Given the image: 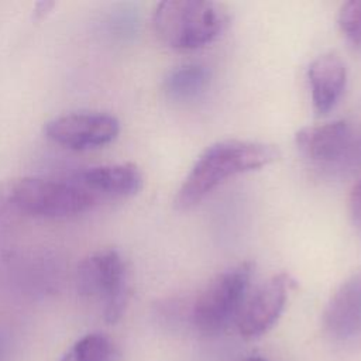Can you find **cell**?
I'll return each instance as SVG.
<instances>
[{"instance_id":"6da1fadb","label":"cell","mask_w":361,"mask_h":361,"mask_svg":"<svg viewBox=\"0 0 361 361\" xmlns=\"http://www.w3.org/2000/svg\"><path fill=\"white\" fill-rule=\"evenodd\" d=\"M276 158L278 149L265 142L219 141L196 159L179 186L173 204L178 210H189L228 178L262 168Z\"/></svg>"},{"instance_id":"7a4b0ae2","label":"cell","mask_w":361,"mask_h":361,"mask_svg":"<svg viewBox=\"0 0 361 361\" xmlns=\"http://www.w3.org/2000/svg\"><path fill=\"white\" fill-rule=\"evenodd\" d=\"M97 199L75 180L37 176L0 182V216L65 219L89 210Z\"/></svg>"},{"instance_id":"3957f363","label":"cell","mask_w":361,"mask_h":361,"mask_svg":"<svg viewBox=\"0 0 361 361\" xmlns=\"http://www.w3.org/2000/svg\"><path fill=\"white\" fill-rule=\"evenodd\" d=\"M223 4L206 0H166L158 3L152 25L158 38L173 49H196L216 39L228 25Z\"/></svg>"},{"instance_id":"277c9868","label":"cell","mask_w":361,"mask_h":361,"mask_svg":"<svg viewBox=\"0 0 361 361\" xmlns=\"http://www.w3.org/2000/svg\"><path fill=\"white\" fill-rule=\"evenodd\" d=\"M252 264L240 262L216 275L196 298L192 307L195 327L207 336L226 330L237 320L247 300Z\"/></svg>"},{"instance_id":"5b68a950","label":"cell","mask_w":361,"mask_h":361,"mask_svg":"<svg viewBox=\"0 0 361 361\" xmlns=\"http://www.w3.org/2000/svg\"><path fill=\"white\" fill-rule=\"evenodd\" d=\"M76 288L82 296L99 298L107 323L123 316L128 299L127 268L116 250L96 251L80 261L76 269Z\"/></svg>"},{"instance_id":"8992f818","label":"cell","mask_w":361,"mask_h":361,"mask_svg":"<svg viewBox=\"0 0 361 361\" xmlns=\"http://www.w3.org/2000/svg\"><path fill=\"white\" fill-rule=\"evenodd\" d=\"M120 133L118 120L102 111H72L48 120L44 126L47 138L73 151L103 147Z\"/></svg>"},{"instance_id":"52a82bcc","label":"cell","mask_w":361,"mask_h":361,"mask_svg":"<svg viewBox=\"0 0 361 361\" xmlns=\"http://www.w3.org/2000/svg\"><path fill=\"white\" fill-rule=\"evenodd\" d=\"M290 285L289 275L276 274L245 300L237 319L238 331L243 337H258L275 324L285 307Z\"/></svg>"},{"instance_id":"ba28073f","label":"cell","mask_w":361,"mask_h":361,"mask_svg":"<svg viewBox=\"0 0 361 361\" xmlns=\"http://www.w3.org/2000/svg\"><path fill=\"white\" fill-rule=\"evenodd\" d=\"M295 141L306 158L322 165L341 162L355 149L354 133L345 120L303 127L296 133Z\"/></svg>"},{"instance_id":"9c48e42d","label":"cell","mask_w":361,"mask_h":361,"mask_svg":"<svg viewBox=\"0 0 361 361\" xmlns=\"http://www.w3.org/2000/svg\"><path fill=\"white\" fill-rule=\"evenodd\" d=\"M323 323L336 340L350 341L361 336V271L336 289L324 309Z\"/></svg>"},{"instance_id":"30bf717a","label":"cell","mask_w":361,"mask_h":361,"mask_svg":"<svg viewBox=\"0 0 361 361\" xmlns=\"http://www.w3.org/2000/svg\"><path fill=\"white\" fill-rule=\"evenodd\" d=\"M75 182L90 192L97 200L100 197H130L142 186V173L134 164H106L82 169Z\"/></svg>"},{"instance_id":"8fae6325","label":"cell","mask_w":361,"mask_h":361,"mask_svg":"<svg viewBox=\"0 0 361 361\" xmlns=\"http://www.w3.org/2000/svg\"><path fill=\"white\" fill-rule=\"evenodd\" d=\"M307 79L313 107L319 114L330 111L343 94L347 69L341 58L333 52L317 56L309 66Z\"/></svg>"},{"instance_id":"7c38bea8","label":"cell","mask_w":361,"mask_h":361,"mask_svg":"<svg viewBox=\"0 0 361 361\" xmlns=\"http://www.w3.org/2000/svg\"><path fill=\"white\" fill-rule=\"evenodd\" d=\"M210 83V71L199 63H189L173 69L164 80L165 93L178 102H188L200 96Z\"/></svg>"},{"instance_id":"4fadbf2b","label":"cell","mask_w":361,"mask_h":361,"mask_svg":"<svg viewBox=\"0 0 361 361\" xmlns=\"http://www.w3.org/2000/svg\"><path fill=\"white\" fill-rule=\"evenodd\" d=\"M72 351L78 361H110L113 357L110 340L100 333L83 336L73 344Z\"/></svg>"},{"instance_id":"5bb4252c","label":"cell","mask_w":361,"mask_h":361,"mask_svg":"<svg viewBox=\"0 0 361 361\" xmlns=\"http://www.w3.org/2000/svg\"><path fill=\"white\" fill-rule=\"evenodd\" d=\"M338 25L347 41L361 48V0H351L343 4L338 13Z\"/></svg>"},{"instance_id":"9a60e30c","label":"cell","mask_w":361,"mask_h":361,"mask_svg":"<svg viewBox=\"0 0 361 361\" xmlns=\"http://www.w3.org/2000/svg\"><path fill=\"white\" fill-rule=\"evenodd\" d=\"M350 214L353 223L361 231V176L350 192Z\"/></svg>"},{"instance_id":"2e32d148","label":"cell","mask_w":361,"mask_h":361,"mask_svg":"<svg viewBox=\"0 0 361 361\" xmlns=\"http://www.w3.org/2000/svg\"><path fill=\"white\" fill-rule=\"evenodd\" d=\"M55 6V3L54 1H38L35 6H34V17L35 18H42V17H45L51 10H52V7Z\"/></svg>"},{"instance_id":"e0dca14e","label":"cell","mask_w":361,"mask_h":361,"mask_svg":"<svg viewBox=\"0 0 361 361\" xmlns=\"http://www.w3.org/2000/svg\"><path fill=\"white\" fill-rule=\"evenodd\" d=\"M61 361H78L76 360V357H75V354H73V351H72V348L61 358Z\"/></svg>"},{"instance_id":"ac0fdd59","label":"cell","mask_w":361,"mask_h":361,"mask_svg":"<svg viewBox=\"0 0 361 361\" xmlns=\"http://www.w3.org/2000/svg\"><path fill=\"white\" fill-rule=\"evenodd\" d=\"M235 361H267V360L262 358V357H258V355H251V357L240 358V360H235Z\"/></svg>"}]
</instances>
